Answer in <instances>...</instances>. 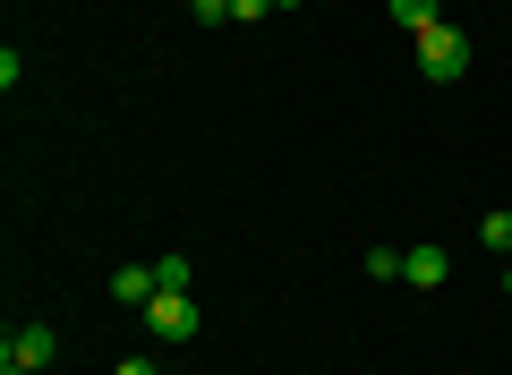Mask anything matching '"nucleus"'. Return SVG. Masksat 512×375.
<instances>
[{
	"label": "nucleus",
	"instance_id": "1",
	"mask_svg": "<svg viewBox=\"0 0 512 375\" xmlns=\"http://www.w3.org/2000/svg\"><path fill=\"white\" fill-rule=\"evenodd\" d=\"M410 43H419L427 86H453V77L470 69V35H461V26H427V35H410Z\"/></svg>",
	"mask_w": 512,
	"mask_h": 375
},
{
	"label": "nucleus",
	"instance_id": "2",
	"mask_svg": "<svg viewBox=\"0 0 512 375\" xmlns=\"http://www.w3.org/2000/svg\"><path fill=\"white\" fill-rule=\"evenodd\" d=\"M52 358H60V333H52V324H9V333H0V367H52Z\"/></svg>",
	"mask_w": 512,
	"mask_h": 375
},
{
	"label": "nucleus",
	"instance_id": "3",
	"mask_svg": "<svg viewBox=\"0 0 512 375\" xmlns=\"http://www.w3.org/2000/svg\"><path fill=\"white\" fill-rule=\"evenodd\" d=\"M146 324H154V341H188V333H197V299H188V290H154Z\"/></svg>",
	"mask_w": 512,
	"mask_h": 375
},
{
	"label": "nucleus",
	"instance_id": "4",
	"mask_svg": "<svg viewBox=\"0 0 512 375\" xmlns=\"http://www.w3.org/2000/svg\"><path fill=\"white\" fill-rule=\"evenodd\" d=\"M444 273H453V256H444V248H410L402 256V282L410 290H444Z\"/></svg>",
	"mask_w": 512,
	"mask_h": 375
},
{
	"label": "nucleus",
	"instance_id": "5",
	"mask_svg": "<svg viewBox=\"0 0 512 375\" xmlns=\"http://www.w3.org/2000/svg\"><path fill=\"white\" fill-rule=\"evenodd\" d=\"M111 299H120V307H146L154 299V265H120V273H111Z\"/></svg>",
	"mask_w": 512,
	"mask_h": 375
},
{
	"label": "nucleus",
	"instance_id": "6",
	"mask_svg": "<svg viewBox=\"0 0 512 375\" xmlns=\"http://www.w3.org/2000/svg\"><path fill=\"white\" fill-rule=\"evenodd\" d=\"M384 9H393V18H402L410 35H427V26H444V9H436V0H384Z\"/></svg>",
	"mask_w": 512,
	"mask_h": 375
},
{
	"label": "nucleus",
	"instance_id": "7",
	"mask_svg": "<svg viewBox=\"0 0 512 375\" xmlns=\"http://www.w3.org/2000/svg\"><path fill=\"white\" fill-rule=\"evenodd\" d=\"M188 282H197L188 256H154V290H188Z\"/></svg>",
	"mask_w": 512,
	"mask_h": 375
},
{
	"label": "nucleus",
	"instance_id": "8",
	"mask_svg": "<svg viewBox=\"0 0 512 375\" xmlns=\"http://www.w3.org/2000/svg\"><path fill=\"white\" fill-rule=\"evenodd\" d=\"M478 239H487V248H495V256H512V205H495V214H487V222H478Z\"/></svg>",
	"mask_w": 512,
	"mask_h": 375
},
{
	"label": "nucleus",
	"instance_id": "9",
	"mask_svg": "<svg viewBox=\"0 0 512 375\" xmlns=\"http://www.w3.org/2000/svg\"><path fill=\"white\" fill-rule=\"evenodd\" d=\"M402 256L410 248H367V273H376V282H402Z\"/></svg>",
	"mask_w": 512,
	"mask_h": 375
},
{
	"label": "nucleus",
	"instance_id": "10",
	"mask_svg": "<svg viewBox=\"0 0 512 375\" xmlns=\"http://www.w3.org/2000/svg\"><path fill=\"white\" fill-rule=\"evenodd\" d=\"M265 9H274V0H231V26H256Z\"/></svg>",
	"mask_w": 512,
	"mask_h": 375
},
{
	"label": "nucleus",
	"instance_id": "11",
	"mask_svg": "<svg viewBox=\"0 0 512 375\" xmlns=\"http://www.w3.org/2000/svg\"><path fill=\"white\" fill-rule=\"evenodd\" d=\"M197 18H205V26H222V18H231V0H197Z\"/></svg>",
	"mask_w": 512,
	"mask_h": 375
},
{
	"label": "nucleus",
	"instance_id": "12",
	"mask_svg": "<svg viewBox=\"0 0 512 375\" xmlns=\"http://www.w3.org/2000/svg\"><path fill=\"white\" fill-rule=\"evenodd\" d=\"M111 375H154V358H120V367H111Z\"/></svg>",
	"mask_w": 512,
	"mask_h": 375
},
{
	"label": "nucleus",
	"instance_id": "13",
	"mask_svg": "<svg viewBox=\"0 0 512 375\" xmlns=\"http://www.w3.org/2000/svg\"><path fill=\"white\" fill-rule=\"evenodd\" d=\"M0 375H35V367H0Z\"/></svg>",
	"mask_w": 512,
	"mask_h": 375
},
{
	"label": "nucleus",
	"instance_id": "14",
	"mask_svg": "<svg viewBox=\"0 0 512 375\" xmlns=\"http://www.w3.org/2000/svg\"><path fill=\"white\" fill-rule=\"evenodd\" d=\"M274 9H299V0H274Z\"/></svg>",
	"mask_w": 512,
	"mask_h": 375
},
{
	"label": "nucleus",
	"instance_id": "15",
	"mask_svg": "<svg viewBox=\"0 0 512 375\" xmlns=\"http://www.w3.org/2000/svg\"><path fill=\"white\" fill-rule=\"evenodd\" d=\"M504 290H512V265H504Z\"/></svg>",
	"mask_w": 512,
	"mask_h": 375
}]
</instances>
